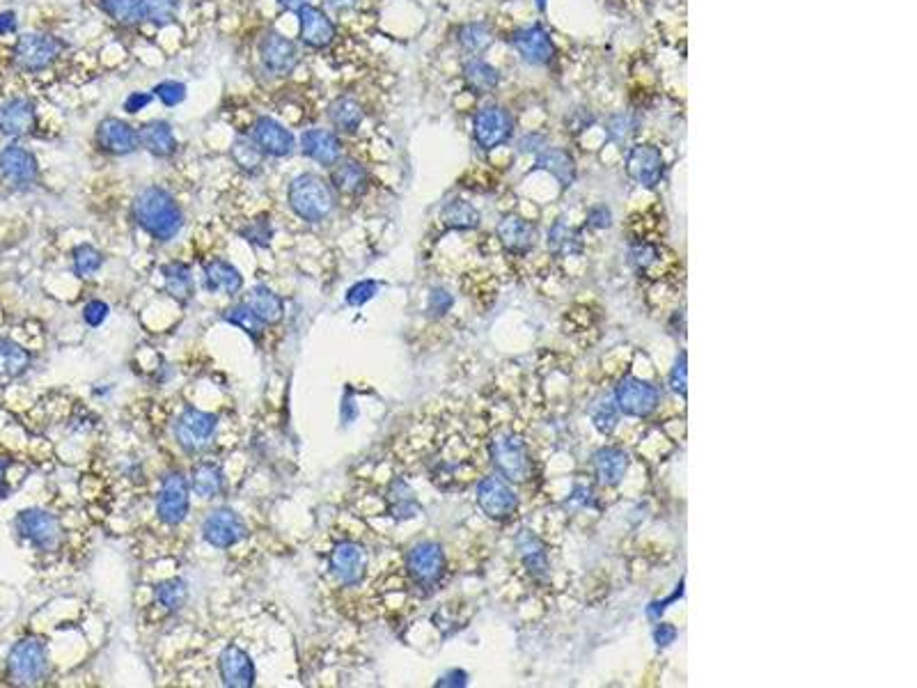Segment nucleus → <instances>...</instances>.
I'll return each instance as SVG.
<instances>
[{
    "instance_id": "obj_26",
    "label": "nucleus",
    "mask_w": 917,
    "mask_h": 688,
    "mask_svg": "<svg viewBox=\"0 0 917 688\" xmlns=\"http://www.w3.org/2000/svg\"><path fill=\"white\" fill-rule=\"evenodd\" d=\"M498 237L503 241V246L509 250V253H528V250L535 246L537 239V230L535 225H530L528 221H523L519 216H507L500 221L498 225Z\"/></svg>"
},
{
    "instance_id": "obj_59",
    "label": "nucleus",
    "mask_w": 917,
    "mask_h": 688,
    "mask_svg": "<svg viewBox=\"0 0 917 688\" xmlns=\"http://www.w3.org/2000/svg\"><path fill=\"white\" fill-rule=\"evenodd\" d=\"M17 30V14L14 12H0V35L14 33Z\"/></svg>"
},
{
    "instance_id": "obj_22",
    "label": "nucleus",
    "mask_w": 917,
    "mask_h": 688,
    "mask_svg": "<svg viewBox=\"0 0 917 688\" xmlns=\"http://www.w3.org/2000/svg\"><path fill=\"white\" fill-rule=\"evenodd\" d=\"M218 670H221L225 686L248 688L255 684V663L250 659V654H246L237 645L225 647L221 659H218Z\"/></svg>"
},
{
    "instance_id": "obj_39",
    "label": "nucleus",
    "mask_w": 917,
    "mask_h": 688,
    "mask_svg": "<svg viewBox=\"0 0 917 688\" xmlns=\"http://www.w3.org/2000/svg\"><path fill=\"white\" fill-rule=\"evenodd\" d=\"M99 5L108 17L115 23H122V26H136V23L145 21L140 0H99Z\"/></svg>"
},
{
    "instance_id": "obj_25",
    "label": "nucleus",
    "mask_w": 917,
    "mask_h": 688,
    "mask_svg": "<svg viewBox=\"0 0 917 688\" xmlns=\"http://www.w3.org/2000/svg\"><path fill=\"white\" fill-rule=\"evenodd\" d=\"M138 147L156 159H168L177 152V136L166 120H152L138 127Z\"/></svg>"
},
{
    "instance_id": "obj_35",
    "label": "nucleus",
    "mask_w": 917,
    "mask_h": 688,
    "mask_svg": "<svg viewBox=\"0 0 917 688\" xmlns=\"http://www.w3.org/2000/svg\"><path fill=\"white\" fill-rule=\"evenodd\" d=\"M30 367V354L21 344L12 340H0V377L14 379L21 377Z\"/></svg>"
},
{
    "instance_id": "obj_34",
    "label": "nucleus",
    "mask_w": 917,
    "mask_h": 688,
    "mask_svg": "<svg viewBox=\"0 0 917 688\" xmlns=\"http://www.w3.org/2000/svg\"><path fill=\"white\" fill-rule=\"evenodd\" d=\"M223 482V471L216 464H211V461H202V464L193 466L191 484L200 498H214L221 494Z\"/></svg>"
},
{
    "instance_id": "obj_60",
    "label": "nucleus",
    "mask_w": 917,
    "mask_h": 688,
    "mask_svg": "<svg viewBox=\"0 0 917 688\" xmlns=\"http://www.w3.org/2000/svg\"><path fill=\"white\" fill-rule=\"evenodd\" d=\"M674 636H677V631H674V627H668V624H661V629L656 631L658 645H670Z\"/></svg>"
},
{
    "instance_id": "obj_44",
    "label": "nucleus",
    "mask_w": 917,
    "mask_h": 688,
    "mask_svg": "<svg viewBox=\"0 0 917 688\" xmlns=\"http://www.w3.org/2000/svg\"><path fill=\"white\" fill-rule=\"evenodd\" d=\"M225 322H230L234 326H239V328H244V331L248 335H253V338L257 340L262 335V319L255 315L253 310L248 308V303H241V306H234L225 312Z\"/></svg>"
},
{
    "instance_id": "obj_8",
    "label": "nucleus",
    "mask_w": 917,
    "mask_h": 688,
    "mask_svg": "<svg viewBox=\"0 0 917 688\" xmlns=\"http://www.w3.org/2000/svg\"><path fill=\"white\" fill-rule=\"evenodd\" d=\"M658 400H661L658 388L642 379L626 377L619 381L615 388V404H617V409L624 413V416L645 418L652 411H656Z\"/></svg>"
},
{
    "instance_id": "obj_20",
    "label": "nucleus",
    "mask_w": 917,
    "mask_h": 688,
    "mask_svg": "<svg viewBox=\"0 0 917 688\" xmlns=\"http://www.w3.org/2000/svg\"><path fill=\"white\" fill-rule=\"evenodd\" d=\"M299 33L301 42L310 49H328L335 39V23L317 5H305L299 10Z\"/></svg>"
},
{
    "instance_id": "obj_45",
    "label": "nucleus",
    "mask_w": 917,
    "mask_h": 688,
    "mask_svg": "<svg viewBox=\"0 0 917 688\" xmlns=\"http://www.w3.org/2000/svg\"><path fill=\"white\" fill-rule=\"evenodd\" d=\"M156 599L161 601V606H166L168 611H179L186 604L188 590L182 581H166L156 585Z\"/></svg>"
},
{
    "instance_id": "obj_57",
    "label": "nucleus",
    "mask_w": 917,
    "mask_h": 688,
    "mask_svg": "<svg viewBox=\"0 0 917 688\" xmlns=\"http://www.w3.org/2000/svg\"><path fill=\"white\" fill-rule=\"evenodd\" d=\"M670 386H672V390H677V393L686 395V354H681L677 365H674L672 377H670Z\"/></svg>"
},
{
    "instance_id": "obj_31",
    "label": "nucleus",
    "mask_w": 917,
    "mask_h": 688,
    "mask_svg": "<svg viewBox=\"0 0 917 688\" xmlns=\"http://www.w3.org/2000/svg\"><path fill=\"white\" fill-rule=\"evenodd\" d=\"M246 303H248V308L262 319V324L280 322L282 312H285V306H282L280 296L276 292H271V289L264 287V285H257L253 292H250Z\"/></svg>"
},
{
    "instance_id": "obj_15",
    "label": "nucleus",
    "mask_w": 917,
    "mask_h": 688,
    "mask_svg": "<svg viewBox=\"0 0 917 688\" xmlns=\"http://www.w3.org/2000/svg\"><path fill=\"white\" fill-rule=\"evenodd\" d=\"M626 172L636 184L645 186V189H656L665 175L663 154L654 145L631 147L629 156H626Z\"/></svg>"
},
{
    "instance_id": "obj_54",
    "label": "nucleus",
    "mask_w": 917,
    "mask_h": 688,
    "mask_svg": "<svg viewBox=\"0 0 917 688\" xmlns=\"http://www.w3.org/2000/svg\"><path fill=\"white\" fill-rule=\"evenodd\" d=\"M656 260H658V248L656 246L642 244L638 248H633V262L638 264L640 271H647L649 267H652V264H656Z\"/></svg>"
},
{
    "instance_id": "obj_52",
    "label": "nucleus",
    "mask_w": 917,
    "mask_h": 688,
    "mask_svg": "<svg viewBox=\"0 0 917 688\" xmlns=\"http://www.w3.org/2000/svg\"><path fill=\"white\" fill-rule=\"evenodd\" d=\"M636 131H638L636 122H633L629 115H615L613 122H610V136L619 140V143L626 138H631Z\"/></svg>"
},
{
    "instance_id": "obj_6",
    "label": "nucleus",
    "mask_w": 917,
    "mask_h": 688,
    "mask_svg": "<svg viewBox=\"0 0 917 688\" xmlns=\"http://www.w3.org/2000/svg\"><path fill=\"white\" fill-rule=\"evenodd\" d=\"M257 51H260V60L266 72H271L276 76H289L301 62L299 46H296V42H292L289 37L278 33V30L266 33L260 39Z\"/></svg>"
},
{
    "instance_id": "obj_14",
    "label": "nucleus",
    "mask_w": 917,
    "mask_h": 688,
    "mask_svg": "<svg viewBox=\"0 0 917 688\" xmlns=\"http://www.w3.org/2000/svg\"><path fill=\"white\" fill-rule=\"evenodd\" d=\"M253 143L260 147L264 156H273V159H285L296 150V138L292 131L266 115L257 117L253 124Z\"/></svg>"
},
{
    "instance_id": "obj_64",
    "label": "nucleus",
    "mask_w": 917,
    "mask_h": 688,
    "mask_svg": "<svg viewBox=\"0 0 917 688\" xmlns=\"http://www.w3.org/2000/svg\"><path fill=\"white\" fill-rule=\"evenodd\" d=\"M537 5L542 7V10H544V7H546V0H537Z\"/></svg>"
},
{
    "instance_id": "obj_16",
    "label": "nucleus",
    "mask_w": 917,
    "mask_h": 688,
    "mask_svg": "<svg viewBox=\"0 0 917 688\" xmlns=\"http://www.w3.org/2000/svg\"><path fill=\"white\" fill-rule=\"evenodd\" d=\"M202 537L216 549H230L246 537V523L232 510L211 512L202 523Z\"/></svg>"
},
{
    "instance_id": "obj_50",
    "label": "nucleus",
    "mask_w": 917,
    "mask_h": 688,
    "mask_svg": "<svg viewBox=\"0 0 917 688\" xmlns=\"http://www.w3.org/2000/svg\"><path fill=\"white\" fill-rule=\"evenodd\" d=\"M244 237H246V241H250V244H253V246H260V248L269 246V244H271V237H273L271 218H269V216L257 218V221L250 223L248 228L244 230Z\"/></svg>"
},
{
    "instance_id": "obj_48",
    "label": "nucleus",
    "mask_w": 917,
    "mask_h": 688,
    "mask_svg": "<svg viewBox=\"0 0 917 688\" xmlns=\"http://www.w3.org/2000/svg\"><path fill=\"white\" fill-rule=\"evenodd\" d=\"M395 489H397V494L393 491V496H390V500H393L395 516H399V519H411V516H415V512H418V503H415L411 489L406 487L404 482H397Z\"/></svg>"
},
{
    "instance_id": "obj_10",
    "label": "nucleus",
    "mask_w": 917,
    "mask_h": 688,
    "mask_svg": "<svg viewBox=\"0 0 917 688\" xmlns=\"http://www.w3.org/2000/svg\"><path fill=\"white\" fill-rule=\"evenodd\" d=\"M477 505H480V510L487 514L489 519L505 521L516 512L519 498H516V494L509 489V484L503 478L491 475V478H484L477 484Z\"/></svg>"
},
{
    "instance_id": "obj_27",
    "label": "nucleus",
    "mask_w": 917,
    "mask_h": 688,
    "mask_svg": "<svg viewBox=\"0 0 917 688\" xmlns=\"http://www.w3.org/2000/svg\"><path fill=\"white\" fill-rule=\"evenodd\" d=\"M205 283L209 292L237 294L244 287V276L234 264L225 260H211L205 264Z\"/></svg>"
},
{
    "instance_id": "obj_19",
    "label": "nucleus",
    "mask_w": 917,
    "mask_h": 688,
    "mask_svg": "<svg viewBox=\"0 0 917 688\" xmlns=\"http://www.w3.org/2000/svg\"><path fill=\"white\" fill-rule=\"evenodd\" d=\"M37 127L35 104L26 97L7 99L0 104V134L7 138H23Z\"/></svg>"
},
{
    "instance_id": "obj_51",
    "label": "nucleus",
    "mask_w": 917,
    "mask_h": 688,
    "mask_svg": "<svg viewBox=\"0 0 917 688\" xmlns=\"http://www.w3.org/2000/svg\"><path fill=\"white\" fill-rule=\"evenodd\" d=\"M379 289L381 285L376 283V280H363V283H358L349 289V294H347V303L349 306H363V303H367L370 299H374V294H379Z\"/></svg>"
},
{
    "instance_id": "obj_29",
    "label": "nucleus",
    "mask_w": 917,
    "mask_h": 688,
    "mask_svg": "<svg viewBox=\"0 0 917 688\" xmlns=\"http://www.w3.org/2000/svg\"><path fill=\"white\" fill-rule=\"evenodd\" d=\"M626 468H629V457H626L624 450L601 448L597 455H594V471H597V478L599 482L608 484V487L622 482Z\"/></svg>"
},
{
    "instance_id": "obj_43",
    "label": "nucleus",
    "mask_w": 917,
    "mask_h": 688,
    "mask_svg": "<svg viewBox=\"0 0 917 688\" xmlns=\"http://www.w3.org/2000/svg\"><path fill=\"white\" fill-rule=\"evenodd\" d=\"M72 257H74L76 276H81V278H90L92 273H97L101 269V264H104V257H101L99 250L90 244L76 246Z\"/></svg>"
},
{
    "instance_id": "obj_46",
    "label": "nucleus",
    "mask_w": 917,
    "mask_h": 688,
    "mask_svg": "<svg viewBox=\"0 0 917 688\" xmlns=\"http://www.w3.org/2000/svg\"><path fill=\"white\" fill-rule=\"evenodd\" d=\"M491 42V33L482 23H470V26H464L459 30V44L464 46L470 53H480L489 46Z\"/></svg>"
},
{
    "instance_id": "obj_53",
    "label": "nucleus",
    "mask_w": 917,
    "mask_h": 688,
    "mask_svg": "<svg viewBox=\"0 0 917 688\" xmlns=\"http://www.w3.org/2000/svg\"><path fill=\"white\" fill-rule=\"evenodd\" d=\"M106 317H108V306L104 301H90L88 306H85L83 310V319H85V324H90V326H101L106 322Z\"/></svg>"
},
{
    "instance_id": "obj_63",
    "label": "nucleus",
    "mask_w": 917,
    "mask_h": 688,
    "mask_svg": "<svg viewBox=\"0 0 917 688\" xmlns=\"http://www.w3.org/2000/svg\"><path fill=\"white\" fill-rule=\"evenodd\" d=\"M3 478H5V461L0 459V482H3Z\"/></svg>"
},
{
    "instance_id": "obj_62",
    "label": "nucleus",
    "mask_w": 917,
    "mask_h": 688,
    "mask_svg": "<svg viewBox=\"0 0 917 688\" xmlns=\"http://www.w3.org/2000/svg\"><path fill=\"white\" fill-rule=\"evenodd\" d=\"M326 3L335 7V10H349V7L358 5V0H326Z\"/></svg>"
},
{
    "instance_id": "obj_3",
    "label": "nucleus",
    "mask_w": 917,
    "mask_h": 688,
    "mask_svg": "<svg viewBox=\"0 0 917 688\" xmlns=\"http://www.w3.org/2000/svg\"><path fill=\"white\" fill-rule=\"evenodd\" d=\"M49 661H46L44 643L39 638H23L12 647L7 659V672L17 686H35L46 677Z\"/></svg>"
},
{
    "instance_id": "obj_21",
    "label": "nucleus",
    "mask_w": 917,
    "mask_h": 688,
    "mask_svg": "<svg viewBox=\"0 0 917 688\" xmlns=\"http://www.w3.org/2000/svg\"><path fill=\"white\" fill-rule=\"evenodd\" d=\"M367 569V553L356 542H340L331 553V572L342 585H358Z\"/></svg>"
},
{
    "instance_id": "obj_37",
    "label": "nucleus",
    "mask_w": 917,
    "mask_h": 688,
    "mask_svg": "<svg viewBox=\"0 0 917 688\" xmlns=\"http://www.w3.org/2000/svg\"><path fill=\"white\" fill-rule=\"evenodd\" d=\"M163 278H166V289L172 299L188 301L193 294V276L191 269L184 262H170L163 267Z\"/></svg>"
},
{
    "instance_id": "obj_24",
    "label": "nucleus",
    "mask_w": 917,
    "mask_h": 688,
    "mask_svg": "<svg viewBox=\"0 0 917 688\" xmlns=\"http://www.w3.org/2000/svg\"><path fill=\"white\" fill-rule=\"evenodd\" d=\"M514 49L521 53V58L530 65H546L553 58V42L539 26H528L516 30L512 37Z\"/></svg>"
},
{
    "instance_id": "obj_40",
    "label": "nucleus",
    "mask_w": 917,
    "mask_h": 688,
    "mask_svg": "<svg viewBox=\"0 0 917 688\" xmlns=\"http://www.w3.org/2000/svg\"><path fill=\"white\" fill-rule=\"evenodd\" d=\"M548 248L558 255L581 253V248H583L581 234H578L574 228H569L567 223L558 221L551 230H548Z\"/></svg>"
},
{
    "instance_id": "obj_7",
    "label": "nucleus",
    "mask_w": 917,
    "mask_h": 688,
    "mask_svg": "<svg viewBox=\"0 0 917 688\" xmlns=\"http://www.w3.org/2000/svg\"><path fill=\"white\" fill-rule=\"evenodd\" d=\"M514 131V120L503 106H484L480 113L475 115L473 122V136L475 143L482 147V150H496V147L505 145L509 138H512Z\"/></svg>"
},
{
    "instance_id": "obj_12",
    "label": "nucleus",
    "mask_w": 917,
    "mask_h": 688,
    "mask_svg": "<svg viewBox=\"0 0 917 688\" xmlns=\"http://www.w3.org/2000/svg\"><path fill=\"white\" fill-rule=\"evenodd\" d=\"M218 427L214 413L200 409H186L177 420V439L188 452H200L211 443Z\"/></svg>"
},
{
    "instance_id": "obj_49",
    "label": "nucleus",
    "mask_w": 917,
    "mask_h": 688,
    "mask_svg": "<svg viewBox=\"0 0 917 688\" xmlns=\"http://www.w3.org/2000/svg\"><path fill=\"white\" fill-rule=\"evenodd\" d=\"M186 85L179 81H161L159 85H154L152 95L161 101L163 106H179L186 99Z\"/></svg>"
},
{
    "instance_id": "obj_32",
    "label": "nucleus",
    "mask_w": 917,
    "mask_h": 688,
    "mask_svg": "<svg viewBox=\"0 0 917 688\" xmlns=\"http://www.w3.org/2000/svg\"><path fill=\"white\" fill-rule=\"evenodd\" d=\"M537 163H539V168H544V170L551 172V175L558 179L564 189L574 184V179H576L574 159H571V156L564 150H558V147H548L546 152L539 154Z\"/></svg>"
},
{
    "instance_id": "obj_61",
    "label": "nucleus",
    "mask_w": 917,
    "mask_h": 688,
    "mask_svg": "<svg viewBox=\"0 0 917 688\" xmlns=\"http://www.w3.org/2000/svg\"><path fill=\"white\" fill-rule=\"evenodd\" d=\"M278 5L280 7H285V10H292V12H299L301 7L305 5H310V0H278Z\"/></svg>"
},
{
    "instance_id": "obj_42",
    "label": "nucleus",
    "mask_w": 917,
    "mask_h": 688,
    "mask_svg": "<svg viewBox=\"0 0 917 688\" xmlns=\"http://www.w3.org/2000/svg\"><path fill=\"white\" fill-rule=\"evenodd\" d=\"M143 5L145 21H152L154 26L166 28L177 17V0H140Z\"/></svg>"
},
{
    "instance_id": "obj_56",
    "label": "nucleus",
    "mask_w": 917,
    "mask_h": 688,
    "mask_svg": "<svg viewBox=\"0 0 917 688\" xmlns=\"http://www.w3.org/2000/svg\"><path fill=\"white\" fill-rule=\"evenodd\" d=\"M452 303V296L448 292H443V289H436V292H431L429 296V310L436 312V315H445V312L452 308Z\"/></svg>"
},
{
    "instance_id": "obj_5",
    "label": "nucleus",
    "mask_w": 917,
    "mask_h": 688,
    "mask_svg": "<svg viewBox=\"0 0 917 688\" xmlns=\"http://www.w3.org/2000/svg\"><path fill=\"white\" fill-rule=\"evenodd\" d=\"M491 459L496 471L505 480L525 482L532 475V459L525 445L516 434H500L491 443Z\"/></svg>"
},
{
    "instance_id": "obj_47",
    "label": "nucleus",
    "mask_w": 917,
    "mask_h": 688,
    "mask_svg": "<svg viewBox=\"0 0 917 688\" xmlns=\"http://www.w3.org/2000/svg\"><path fill=\"white\" fill-rule=\"evenodd\" d=\"M617 404H615V397L613 400H606V397H601L599 402H594V406L590 409V416L594 420V425H597L601 432H613L615 425H617Z\"/></svg>"
},
{
    "instance_id": "obj_23",
    "label": "nucleus",
    "mask_w": 917,
    "mask_h": 688,
    "mask_svg": "<svg viewBox=\"0 0 917 688\" xmlns=\"http://www.w3.org/2000/svg\"><path fill=\"white\" fill-rule=\"evenodd\" d=\"M301 152L308 156V159L317 161L319 166L331 168L340 161L342 156V143L333 131L328 129H308L303 131L301 136Z\"/></svg>"
},
{
    "instance_id": "obj_17",
    "label": "nucleus",
    "mask_w": 917,
    "mask_h": 688,
    "mask_svg": "<svg viewBox=\"0 0 917 688\" xmlns=\"http://www.w3.org/2000/svg\"><path fill=\"white\" fill-rule=\"evenodd\" d=\"M97 143L106 154L129 156L138 150V129L120 117H104L97 124Z\"/></svg>"
},
{
    "instance_id": "obj_30",
    "label": "nucleus",
    "mask_w": 917,
    "mask_h": 688,
    "mask_svg": "<svg viewBox=\"0 0 917 688\" xmlns=\"http://www.w3.org/2000/svg\"><path fill=\"white\" fill-rule=\"evenodd\" d=\"M333 170V186L344 195H360L365 193L367 182V170L360 166L358 161H344V163H335Z\"/></svg>"
},
{
    "instance_id": "obj_33",
    "label": "nucleus",
    "mask_w": 917,
    "mask_h": 688,
    "mask_svg": "<svg viewBox=\"0 0 917 688\" xmlns=\"http://www.w3.org/2000/svg\"><path fill=\"white\" fill-rule=\"evenodd\" d=\"M516 546L521 551V560L523 565L528 567V572L535 578H544L548 572V560H546V551L539 539L530 533V530H523L516 539Z\"/></svg>"
},
{
    "instance_id": "obj_58",
    "label": "nucleus",
    "mask_w": 917,
    "mask_h": 688,
    "mask_svg": "<svg viewBox=\"0 0 917 688\" xmlns=\"http://www.w3.org/2000/svg\"><path fill=\"white\" fill-rule=\"evenodd\" d=\"M610 209L606 207H594L590 209V225L594 228H610Z\"/></svg>"
},
{
    "instance_id": "obj_4",
    "label": "nucleus",
    "mask_w": 917,
    "mask_h": 688,
    "mask_svg": "<svg viewBox=\"0 0 917 688\" xmlns=\"http://www.w3.org/2000/svg\"><path fill=\"white\" fill-rule=\"evenodd\" d=\"M62 42L58 37L46 33H26L14 44V65L21 72L37 74L49 69L60 58Z\"/></svg>"
},
{
    "instance_id": "obj_28",
    "label": "nucleus",
    "mask_w": 917,
    "mask_h": 688,
    "mask_svg": "<svg viewBox=\"0 0 917 688\" xmlns=\"http://www.w3.org/2000/svg\"><path fill=\"white\" fill-rule=\"evenodd\" d=\"M328 120L340 134H356L360 124L365 120L363 106L351 97H337L331 106H328Z\"/></svg>"
},
{
    "instance_id": "obj_38",
    "label": "nucleus",
    "mask_w": 917,
    "mask_h": 688,
    "mask_svg": "<svg viewBox=\"0 0 917 688\" xmlns=\"http://www.w3.org/2000/svg\"><path fill=\"white\" fill-rule=\"evenodd\" d=\"M443 223L452 230H473L480 225V211L466 200H452L443 207Z\"/></svg>"
},
{
    "instance_id": "obj_41",
    "label": "nucleus",
    "mask_w": 917,
    "mask_h": 688,
    "mask_svg": "<svg viewBox=\"0 0 917 688\" xmlns=\"http://www.w3.org/2000/svg\"><path fill=\"white\" fill-rule=\"evenodd\" d=\"M230 154H232L234 163H237V166L244 172H250V175H255V172L262 170L264 152L253 143V138L241 136V138L234 140Z\"/></svg>"
},
{
    "instance_id": "obj_18",
    "label": "nucleus",
    "mask_w": 917,
    "mask_h": 688,
    "mask_svg": "<svg viewBox=\"0 0 917 688\" xmlns=\"http://www.w3.org/2000/svg\"><path fill=\"white\" fill-rule=\"evenodd\" d=\"M0 175L12 186H30L37 182L39 166L35 154L21 145H7L0 152Z\"/></svg>"
},
{
    "instance_id": "obj_9",
    "label": "nucleus",
    "mask_w": 917,
    "mask_h": 688,
    "mask_svg": "<svg viewBox=\"0 0 917 688\" xmlns=\"http://www.w3.org/2000/svg\"><path fill=\"white\" fill-rule=\"evenodd\" d=\"M406 569L420 588H436L445 574V553L436 542H420L406 555Z\"/></svg>"
},
{
    "instance_id": "obj_36",
    "label": "nucleus",
    "mask_w": 917,
    "mask_h": 688,
    "mask_svg": "<svg viewBox=\"0 0 917 688\" xmlns=\"http://www.w3.org/2000/svg\"><path fill=\"white\" fill-rule=\"evenodd\" d=\"M464 76H466L468 88L480 92V95H487V92L496 90L500 83L498 69L491 67L489 62H484V60H470L464 69Z\"/></svg>"
},
{
    "instance_id": "obj_1",
    "label": "nucleus",
    "mask_w": 917,
    "mask_h": 688,
    "mask_svg": "<svg viewBox=\"0 0 917 688\" xmlns=\"http://www.w3.org/2000/svg\"><path fill=\"white\" fill-rule=\"evenodd\" d=\"M133 218L152 239L170 241L182 230L184 216L177 200L159 186L140 191L133 200Z\"/></svg>"
},
{
    "instance_id": "obj_2",
    "label": "nucleus",
    "mask_w": 917,
    "mask_h": 688,
    "mask_svg": "<svg viewBox=\"0 0 917 688\" xmlns=\"http://www.w3.org/2000/svg\"><path fill=\"white\" fill-rule=\"evenodd\" d=\"M287 200L294 214L308 223L326 221L335 209L333 189L319 175H312V172H303V175L292 179Z\"/></svg>"
},
{
    "instance_id": "obj_55",
    "label": "nucleus",
    "mask_w": 917,
    "mask_h": 688,
    "mask_svg": "<svg viewBox=\"0 0 917 688\" xmlns=\"http://www.w3.org/2000/svg\"><path fill=\"white\" fill-rule=\"evenodd\" d=\"M152 99V92H131V95L124 99V111L129 115H136L140 111H145V108L152 104Z\"/></svg>"
},
{
    "instance_id": "obj_11",
    "label": "nucleus",
    "mask_w": 917,
    "mask_h": 688,
    "mask_svg": "<svg viewBox=\"0 0 917 688\" xmlns=\"http://www.w3.org/2000/svg\"><path fill=\"white\" fill-rule=\"evenodd\" d=\"M188 482L182 473H168L163 478L159 500H156V512L159 519L168 526H179L188 514Z\"/></svg>"
},
{
    "instance_id": "obj_13",
    "label": "nucleus",
    "mask_w": 917,
    "mask_h": 688,
    "mask_svg": "<svg viewBox=\"0 0 917 688\" xmlns=\"http://www.w3.org/2000/svg\"><path fill=\"white\" fill-rule=\"evenodd\" d=\"M17 530L23 539H28L39 551L56 549L60 542V523L56 516L44 510L21 512L17 516Z\"/></svg>"
}]
</instances>
